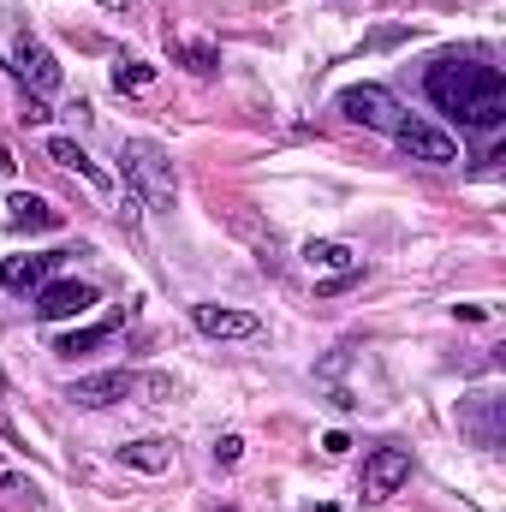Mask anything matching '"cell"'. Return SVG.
Returning <instances> with one entry per match:
<instances>
[{"label":"cell","instance_id":"cell-1","mask_svg":"<svg viewBox=\"0 0 506 512\" xmlns=\"http://www.w3.org/2000/svg\"><path fill=\"white\" fill-rule=\"evenodd\" d=\"M423 90L441 114H459L477 131H495L506 120V78L483 60H441V66H429Z\"/></svg>","mask_w":506,"mask_h":512},{"label":"cell","instance_id":"cell-2","mask_svg":"<svg viewBox=\"0 0 506 512\" xmlns=\"http://www.w3.org/2000/svg\"><path fill=\"white\" fill-rule=\"evenodd\" d=\"M120 161H126V185L149 203V209H173V203H179V173H173V161H167L161 143L126 137V143H120Z\"/></svg>","mask_w":506,"mask_h":512},{"label":"cell","instance_id":"cell-3","mask_svg":"<svg viewBox=\"0 0 506 512\" xmlns=\"http://www.w3.org/2000/svg\"><path fill=\"white\" fill-rule=\"evenodd\" d=\"M340 114H346L352 126H370V131H399L405 126L399 96L381 90V84H352V90H340Z\"/></svg>","mask_w":506,"mask_h":512},{"label":"cell","instance_id":"cell-4","mask_svg":"<svg viewBox=\"0 0 506 512\" xmlns=\"http://www.w3.org/2000/svg\"><path fill=\"white\" fill-rule=\"evenodd\" d=\"M411 483V453L405 447H376L364 459V501H387Z\"/></svg>","mask_w":506,"mask_h":512},{"label":"cell","instance_id":"cell-5","mask_svg":"<svg viewBox=\"0 0 506 512\" xmlns=\"http://www.w3.org/2000/svg\"><path fill=\"white\" fill-rule=\"evenodd\" d=\"M191 322H197V334H209V340H256V334H262V316L233 310V304H191Z\"/></svg>","mask_w":506,"mask_h":512},{"label":"cell","instance_id":"cell-6","mask_svg":"<svg viewBox=\"0 0 506 512\" xmlns=\"http://www.w3.org/2000/svg\"><path fill=\"white\" fill-rule=\"evenodd\" d=\"M393 137H399L405 161H429V167H453V161H459V143H453L447 131L423 126V120H405V126L393 131Z\"/></svg>","mask_w":506,"mask_h":512},{"label":"cell","instance_id":"cell-7","mask_svg":"<svg viewBox=\"0 0 506 512\" xmlns=\"http://www.w3.org/2000/svg\"><path fill=\"white\" fill-rule=\"evenodd\" d=\"M12 66H18V78H24L36 96L60 90V60L48 54V42H36V36H18V48H12Z\"/></svg>","mask_w":506,"mask_h":512},{"label":"cell","instance_id":"cell-8","mask_svg":"<svg viewBox=\"0 0 506 512\" xmlns=\"http://www.w3.org/2000/svg\"><path fill=\"white\" fill-rule=\"evenodd\" d=\"M90 304H96V286H84V280H54V286H42V292H36V316H42V322L84 316Z\"/></svg>","mask_w":506,"mask_h":512},{"label":"cell","instance_id":"cell-9","mask_svg":"<svg viewBox=\"0 0 506 512\" xmlns=\"http://www.w3.org/2000/svg\"><path fill=\"white\" fill-rule=\"evenodd\" d=\"M137 393V376L131 370H108V376H84V382L66 387V399L72 405H90V411H102V405H120Z\"/></svg>","mask_w":506,"mask_h":512},{"label":"cell","instance_id":"cell-10","mask_svg":"<svg viewBox=\"0 0 506 512\" xmlns=\"http://www.w3.org/2000/svg\"><path fill=\"white\" fill-rule=\"evenodd\" d=\"M6 227H12V233H54V227H60V209L42 203V197H30V191H12V203H6Z\"/></svg>","mask_w":506,"mask_h":512},{"label":"cell","instance_id":"cell-11","mask_svg":"<svg viewBox=\"0 0 506 512\" xmlns=\"http://www.w3.org/2000/svg\"><path fill=\"white\" fill-rule=\"evenodd\" d=\"M66 251H48V256H12L6 268H0V280H6V292H30V286H48V274H54V262Z\"/></svg>","mask_w":506,"mask_h":512},{"label":"cell","instance_id":"cell-12","mask_svg":"<svg viewBox=\"0 0 506 512\" xmlns=\"http://www.w3.org/2000/svg\"><path fill=\"white\" fill-rule=\"evenodd\" d=\"M48 161H60V167H72V173H84L96 191H114V179H108V173H102V167H96V161H90L72 137H48Z\"/></svg>","mask_w":506,"mask_h":512},{"label":"cell","instance_id":"cell-13","mask_svg":"<svg viewBox=\"0 0 506 512\" xmlns=\"http://www.w3.org/2000/svg\"><path fill=\"white\" fill-rule=\"evenodd\" d=\"M304 262L322 268V274H358V251L340 245V239H310V245H304Z\"/></svg>","mask_w":506,"mask_h":512},{"label":"cell","instance_id":"cell-14","mask_svg":"<svg viewBox=\"0 0 506 512\" xmlns=\"http://www.w3.org/2000/svg\"><path fill=\"white\" fill-rule=\"evenodd\" d=\"M120 465H131V471H149V477H161L167 465H173V441H126L120 447Z\"/></svg>","mask_w":506,"mask_h":512},{"label":"cell","instance_id":"cell-15","mask_svg":"<svg viewBox=\"0 0 506 512\" xmlns=\"http://www.w3.org/2000/svg\"><path fill=\"white\" fill-rule=\"evenodd\" d=\"M167 54H173V60H185V66H191V72H203V78L221 66V48H215V42H203V36H191V42L167 36Z\"/></svg>","mask_w":506,"mask_h":512},{"label":"cell","instance_id":"cell-16","mask_svg":"<svg viewBox=\"0 0 506 512\" xmlns=\"http://www.w3.org/2000/svg\"><path fill=\"white\" fill-rule=\"evenodd\" d=\"M120 328V316L114 322H102V328H84V334H66V340H54V358H84V352H96L108 334Z\"/></svg>","mask_w":506,"mask_h":512},{"label":"cell","instance_id":"cell-17","mask_svg":"<svg viewBox=\"0 0 506 512\" xmlns=\"http://www.w3.org/2000/svg\"><path fill=\"white\" fill-rule=\"evenodd\" d=\"M149 84H155V66H143V60H120L114 66V90L120 96H143Z\"/></svg>","mask_w":506,"mask_h":512},{"label":"cell","instance_id":"cell-18","mask_svg":"<svg viewBox=\"0 0 506 512\" xmlns=\"http://www.w3.org/2000/svg\"><path fill=\"white\" fill-rule=\"evenodd\" d=\"M495 411H501V399H495V393H477V417H471V429H477V441H483V447H501Z\"/></svg>","mask_w":506,"mask_h":512},{"label":"cell","instance_id":"cell-19","mask_svg":"<svg viewBox=\"0 0 506 512\" xmlns=\"http://www.w3.org/2000/svg\"><path fill=\"white\" fill-rule=\"evenodd\" d=\"M137 393L149 399V405H167L179 387H173V376H161V370H149V376H137Z\"/></svg>","mask_w":506,"mask_h":512},{"label":"cell","instance_id":"cell-20","mask_svg":"<svg viewBox=\"0 0 506 512\" xmlns=\"http://www.w3.org/2000/svg\"><path fill=\"white\" fill-rule=\"evenodd\" d=\"M239 453H245L239 435H221V441H215V459H221V465H239Z\"/></svg>","mask_w":506,"mask_h":512},{"label":"cell","instance_id":"cell-21","mask_svg":"<svg viewBox=\"0 0 506 512\" xmlns=\"http://www.w3.org/2000/svg\"><path fill=\"white\" fill-rule=\"evenodd\" d=\"M18 495H30L24 477H0V501H18Z\"/></svg>","mask_w":506,"mask_h":512},{"label":"cell","instance_id":"cell-22","mask_svg":"<svg viewBox=\"0 0 506 512\" xmlns=\"http://www.w3.org/2000/svg\"><path fill=\"white\" fill-rule=\"evenodd\" d=\"M346 447H352V441H346V435H340V429H334V435H322V453H334V459H340V453H346Z\"/></svg>","mask_w":506,"mask_h":512},{"label":"cell","instance_id":"cell-23","mask_svg":"<svg viewBox=\"0 0 506 512\" xmlns=\"http://www.w3.org/2000/svg\"><path fill=\"white\" fill-rule=\"evenodd\" d=\"M108 6H126V0H108Z\"/></svg>","mask_w":506,"mask_h":512}]
</instances>
